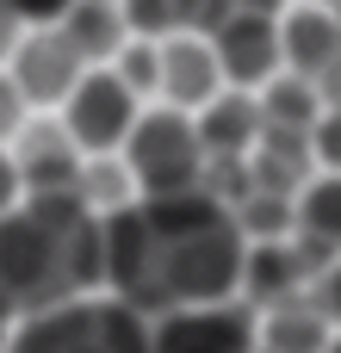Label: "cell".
<instances>
[{
  "mask_svg": "<svg viewBox=\"0 0 341 353\" xmlns=\"http://www.w3.org/2000/svg\"><path fill=\"white\" fill-rule=\"evenodd\" d=\"M242 254L249 242L230 205L205 186L180 199H143L106 217V279L143 316L230 304L242 285Z\"/></svg>",
  "mask_w": 341,
  "mask_h": 353,
  "instance_id": "6da1fadb",
  "label": "cell"
},
{
  "mask_svg": "<svg viewBox=\"0 0 341 353\" xmlns=\"http://www.w3.org/2000/svg\"><path fill=\"white\" fill-rule=\"evenodd\" d=\"M99 279H106V223L75 192L25 199L12 217H0V304L12 316L68 304Z\"/></svg>",
  "mask_w": 341,
  "mask_h": 353,
  "instance_id": "7a4b0ae2",
  "label": "cell"
},
{
  "mask_svg": "<svg viewBox=\"0 0 341 353\" xmlns=\"http://www.w3.org/2000/svg\"><path fill=\"white\" fill-rule=\"evenodd\" d=\"M6 353H155V335L124 298H68L25 316Z\"/></svg>",
  "mask_w": 341,
  "mask_h": 353,
  "instance_id": "3957f363",
  "label": "cell"
},
{
  "mask_svg": "<svg viewBox=\"0 0 341 353\" xmlns=\"http://www.w3.org/2000/svg\"><path fill=\"white\" fill-rule=\"evenodd\" d=\"M118 155L137 180V199H180L205 186V149H199L193 112H174V105L143 112Z\"/></svg>",
  "mask_w": 341,
  "mask_h": 353,
  "instance_id": "277c9868",
  "label": "cell"
},
{
  "mask_svg": "<svg viewBox=\"0 0 341 353\" xmlns=\"http://www.w3.org/2000/svg\"><path fill=\"white\" fill-rule=\"evenodd\" d=\"M137 118H143V99H137L112 68H87V74L75 81V93L62 99V130H68V143H75L87 161L118 155Z\"/></svg>",
  "mask_w": 341,
  "mask_h": 353,
  "instance_id": "5b68a950",
  "label": "cell"
},
{
  "mask_svg": "<svg viewBox=\"0 0 341 353\" xmlns=\"http://www.w3.org/2000/svg\"><path fill=\"white\" fill-rule=\"evenodd\" d=\"M155 353H255L261 347V323L249 304H205V310H174L149 323Z\"/></svg>",
  "mask_w": 341,
  "mask_h": 353,
  "instance_id": "8992f818",
  "label": "cell"
},
{
  "mask_svg": "<svg viewBox=\"0 0 341 353\" xmlns=\"http://www.w3.org/2000/svg\"><path fill=\"white\" fill-rule=\"evenodd\" d=\"M211 56H217V68L236 93L267 87L286 68L280 62V19L273 12H230L224 25H211Z\"/></svg>",
  "mask_w": 341,
  "mask_h": 353,
  "instance_id": "52a82bcc",
  "label": "cell"
},
{
  "mask_svg": "<svg viewBox=\"0 0 341 353\" xmlns=\"http://www.w3.org/2000/svg\"><path fill=\"white\" fill-rule=\"evenodd\" d=\"M6 74H12V87H19L25 105H62L75 93V81L87 74V62L75 56V43L62 31H25Z\"/></svg>",
  "mask_w": 341,
  "mask_h": 353,
  "instance_id": "ba28073f",
  "label": "cell"
},
{
  "mask_svg": "<svg viewBox=\"0 0 341 353\" xmlns=\"http://www.w3.org/2000/svg\"><path fill=\"white\" fill-rule=\"evenodd\" d=\"M162 50V99L174 112H199L224 93V68L211 56V37H193V31H174V37H155Z\"/></svg>",
  "mask_w": 341,
  "mask_h": 353,
  "instance_id": "9c48e42d",
  "label": "cell"
},
{
  "mask_svg": "<svg viewBox=\"0 0 341 353\" xmlns=\"http://www.w3.org/2000/svg\"><path fill=\"white\" fill-rule=\"evenodd\" d=\"M280 62L298 81H323L341 62V25L329 6H292L280 19Z\"/></svg>",
  "mask_w": 341,
  "mask_h": 353,
  "instance_id": "30bf717a",
  "label": "cell"
},
{
  "mask_svg": "<svg viewBox=\"0 0 341 353\" xmlns=\"http://www.w3.org/2000/svg\"><path fill=\"white\" fill-rule=\"evenodd\" d=\"M193 130H199V149H205V161H242L255 143H261V99H249V93H217L211 105H199L193 112Z\"/></svg>",
  "mask_w": 341,
  "mask_h": 353,
  "instance_id": "8fae6325",
  "label": "cell"
},
{
  "mask_svg": "<svg viewBox=\"0 0 341 353\" xmlns=\"http://www.w3.org/2000/svg\"><path fill=\"white\" fill-rule=\"evenodd\" d=\"M304 279H317V273H311V261L298 254L292 236H286V242H249V254H242V285H236V292H249V304L280 310V304L298 298Z\"/></svg>",
  "mask_w": 341,
  "mask_h": 353,
  "instance_id": "7c38bea8",
  "label": "cell"
},
{
  "mask_svg": "<svg viewBox=\"0 0 341 353\" xmlns=\"http://www.w3.org/2000/svg\"><path fill=\"white\" fill-rule=\"evenodd\" d=\"M12 161H19L25 199H50V192H75L87 155L68 143V130H25V149H19Z\"/></svg>",
  "mask_w": 341,
  "mask_h": 353,
  "instance_id": "4fadbf2b",
  "label": "cell"
},
{
  "mask_svg": "<svg viewBox=\"0 0 341 353\" xmlns=\"http://www.w3.org/2000/svg\"><path fill=\"white\" fill-rule=\"evenodd\" d=\"M56 31L75 43V56H81L87 68H106V62L130 43V25H124V6H118V0H75Z\"/></svg>",
  "mask_w": 341,
  "mask_h": 353,
  "instance_id": "5bb4252c",
  "label": "cell"
},
{
  "mask_svg": "<svg viewBox=\"0 0 341 353\" xmlns=\"http://www.w3.org/2000/svg\"><path fill=\"white\" fill-rule=\"evenodd\" d=\"M329 335H335V329L323 323V310H317L311 298H292V304L267 310V323H261V347L267 353H323Z\"/></svg>",
  "mask_w": 341,
  "mask_h": 353,
  "instance_id": "9a60e30c",
  "label": "cell"
},
{
  "mask_svg": "<svg viewBox=\"0 0 341 353\" xmlns=\"http://www.w3.org/2000/svg\"><path fill=\"white\" fill-rule=\"evenodd\" d=\"M317 118H323L317 81H298V74H273V81H267V99H261V124H267V130H298V137H311Z\"/></svg>",
  "mask_w": 341,
  "mask_h": 353,
  "instance_id": "2e32d148",
  "label": "cell"
},
{
  "mask_svg": "<svg viewBox=\"0 0 341 353\" xmlns=\"http://www.w3.org/2000/svg\"><path fill=\"white\" fill-rule=\"evenodd\" d=\"M112 62H118L112 74H118V81H124V87L137 93V99L162 87V50H155V37H130V43H124V50H118Z\"/></svg>",
  "mask_w": 341,
  "mask_h": 353,
  "instance_id": "e0dca14e",
  "label": "cell"
},
{
  "mask_svg": "<svg viewBox=\"0 0 341 353\" xmlns=\"http://www.w3.org/2000/svg\"><path fill=\"white\" fill-rule=\"evenodd\" d=\"M311 304L323 310V323H329V329H341V254L317 273V279H311Z\"/></svg>",
  "mask_w": 341,
  "mask_h": 353,
  "instance_id": "ac0fdd59",
  "label": "cell"
},
{
  "mask_svg": "<svg viewBox=\"0 0 341 353\" xmlns=\"http://www.w3.org/2000/svg\"><path fill=\"white\" fill-rule=\"evenodd\" d=\"M6 6L19 12V25H25V31H56V25L68 19V6H75V0H6Z\"/></svg>",
  "mask_w": 341,
  "mask_h": 353,
  "instance_id": "d6986e66",
  "label": "cell"
},
{
  "mask_svg": "<svg viewBox=\"0 0 341 353\" xmlns=\"http://www.w3.org/2000/svg\"><path fill=\"white\" fill-rule=\"evenodd\" d=\"M25 205V180H19V161H12V149H0V217H12Z\"/></svg>",
  "mask_w": 341,
  "mask_h": 353,
  "instance_id": "ffe728a7",
  "label": "cell"
},
{
  "mask_svg": "<svg viewBox=\"0 0 341 353\" xmlns=\"http://www.w3.org/2000/svg\"><path fill=\"white\" fill-rule=\"evenodd\" d=\"M19 124H25V99H19L12 74H0V137H12Z\"/></svg>",
  "mask_w": 341,
  "mask_h": 353,
  "instance_id": "44dd1931",
  "label": "cell"
},
{
  "mask_svg": "<svg viewBox=\"0 0 341 353\" xmlns=\"http://www.w3.org/2000/svg\"><path fill=\"white\" fill-rule=\"evenodd\" d=\"M19 37H25V25H19V12L0 0V62H12V50H19Z\"/></svg>",
  "mask_w": 341,
  "mask_h": 353,
  "instance_id": "7402d4cb",
  "label": "cell"
},
{
  "mask_svg": "<svg viewBox=\"0 0 341 353\" xmlns=\"http://www.w3.org/2000/svg\"><path fill=\"white\" fill-rule=\"evenodd\" d=\"M323 353H341V329H335V335H329V347H323Z\"/></svg>",
  "mask_w": 341,
  "mask_h": 353,
  "instance_id": "603a6c76",
  "label": "cell"
},
{
  "mask_svg": "<svg viewBox=\"0 0 341 353\" xmlns=\"http://www.w3.org/2000/svg\"><path fill=\"white\" fill-rule=\"evenodd\" d=\"M6 316H12V310H6V304H0V341H6Z\"/></svg>",
  "mask_w": 341,
  "mask_h": 353,
  "instance_id": "cb8c5ba5",
  "label": "cell"
}]
</instances>
